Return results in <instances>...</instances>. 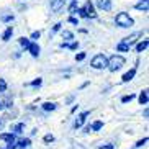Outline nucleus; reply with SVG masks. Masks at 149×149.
Instances as JSON below:
<instances>
[{"mask_svg": "<svg viewBox=\"0 0 149 149\" xmlns=\"http://www.w3.org/2000/svg\"><path fill=\"white\" fill-rule=\"evenodd\" d=\"M102 128H103V123H102V121H95L92 126H90V131H98V130H102Z\"/></svg>", "mask_w": 149, "mask_h": 149, "instance_id": "nucleus-18", "label": "nucleus"}, {"mask_svg": "<svg viewBox=\"0 0 149 149\" xmlns=\"http://www.w3.org/2000/svg\"><path fill=\"white\" fill-rule=\"evenodd\" d=\"M5 149H15V144H13V143H12V144H8V146H7V148H5Z\"/></svg>", "mask_w": 149, "mask_h": 149, "instance_id": "nucleus-37", "label": "nucleus"}, {"mask_svg": "<svg viewBox=\"0 0 149 149\" xmlns=\"http://www.w3.org/2000/svg\"><path fill=\"white\" fill-rule=\"evenodd\" d=\"M26 49L30 51V54H31L33 57H38V56H40V46H38L36 43H30V46H28Z\"/></svg>", "mask_w": 149, "mask_h": 149, "instance_id": "nucleus-8", "label": "nucleus"}, {"mask_svg": "<svg viewBox=\"0 0 149 149\" xmlns=\"http://www.w3.org/2000/svg\"><path fill=\"white\" fill-rule=\"evenodd\" d=\"M148 100H149V98H148V88H144V90L139 93V103H141V105H146Z\"/></svg>", "mask_w": 149, "mask_h": 149, "instance_id": "nucleus-12", "label": "nucleus"}, {"mask_svg": "<svg viewBox=\"0 0 149 149\" xmlns=\"http://www.w3.org/2000/svg\"><path fill=\"white\" fill-rule=\"evenodd\" d=\"M146 143H148V138H143V139H139L136 143V148H141V146H144Z\"/></svg>", "mask_w": 149, "mask_h": 149, "instance_id": "nucleus-26", "label": "nucleus"}, {"mask_svg": "<svg viewBox=\"0 0 149 149\" xmlns=\"http://www.w3.org/2000/svg\"><path fill=\"white\" fill-rule=\"evenodd\" d=\"M62 38H64V40H72L74 35H72L70 31H62Z\"/></svg>", "mask_w": 149, "mask_h": 149, "instance_id": "nucleus-24", "label": "nucleus"}, {"mask_svg": "<svg viewBox=\"0 0 149 149\" xmlns=\"http://www.w3.org/2000/svg\"><path fill=\"white\" fill-rule=\"evenodd\" d=\"M67 48L74 51V49H77V48H79V43H70V44H67Z\"/></svg>", "mask_w": 149, "mask_h": 149, "instance_id": "nucleus-33", "label": "nucleus"}, {"mask_svg": "<svg viewBox=\"0 0 149 149\" xmlns=\"http://www.w3.org/2000/svg\"><path fill=\"white\" fill-rule=\"evenodd\" d=\"M30 43H31V41L28 40V38H20V44H22L23 48H28V46H30Z\"/></svg>", "mask_w": 149, "mask_h": 149, "instance_id": "nucleus-22", "label": "nucleus"}, {"mask_svg": "<svg viewBox=\"0 0 149 149\" xmlns=\"http://www.w3.org/2000/svg\"><path fill=\"white\" fill-rule=\"evenodd\" d=\"M0 141H5V143L12 144V143H15V136L12 133H3V134H0Z\"/></svg>", "mask_w": 149, "mask_h": 149, "instance_id": "nucleus-9", "label": "nucleus"}, {"mask_svg": "<svg viewBox=\"0 0 149 149\" xmlns=\"http://www.w3.org/2000/svg\"><path fill=\"white\" fill-rule=\"evenodd\" d=\"M2 108H3V103H2V102H0V110H2Z\"/></svg>", "mask_w": 149, "mask_h": 149, "instance_id": "nucleus-38", "label": "nucleus"}, {"mask_svg": "<svg viewBox=\"0 0 149 149\" xmlns=\"http://www.w3.org/2000/svg\"><path fill=\"white\" fill-rule=\"evenodd\" d=\"M62 7H64V0H53L51 2V10L53 12H59Z\"/></svg>", "mask_w": 149, "mask_h": 149, "instance_id": "nucleus-10", "label": "nucleus"}, {"mask_svg": "<svg viewBox=\"0 0 149 149\" xmlns=\"http://www.w3.org/2000/svg\"><path fill=\"white\" fill-rule=\"evenodd\" d=\"M12 35H13V28L8 26L7 30H5V33L2 35V40H3V41H8L10 38H12Z\"/></svg>", "mask_w": 149, "mask_h": 149, "instance_id": "nucleus-14", "label": "nucleus"}, {"mask_svg": "<svg viewBox=\"0 0 149 149\" xmlns=\"http://www.w3.org/2000/svg\"><path fill=\"white\" fill-rule=\"evenodd\" d=\"M107 62H108V59H107L105 54H97V56H93L92 61H90V66L93 69H105Z\"/></svg>", "mask_w": 149, "mask_h": 149, "instance_id": "nucleus-3", "label": "nucleus"}, {"mask_svg": "<svg viewBox=\"0 0 149 149\" xmlns=\"http://www.w3.org/2000/svg\"><path fill=\"white\" fill-rule=\"evenodd\" d=\"M61 26H62L61 23H56V25H54V28H53V31H51V33H57V31L61 30Z\"/></svg>", "mask_w": 149, "mask_h": 149, "instance_id": "nucleus-34", "label": "nucleus"}, {"mask_svg": "<svg viewBox=\"0 0 149 149\" xmlns=\"http://www.w3.org/2000/svg\"><path fill=\"white\" fill-rule=\"evenodd\" d=\"M69 23H72V25H79V20H77L75 17H70L69 18Z\"/></svg>", "mask_w": 149, "mask_h": 149, "instance_id": "nucleus-36", "label": "nucleus"}, {"mask_svg": "<svg viewBox=\"0 0 149 149\" xmlns=\"http://www.w3.org/2000/svg\"><path fill=\"white\" fill-rule=\"evenodd\" d=\"M12 20H13V15H7V17H2V22H12Z\"/></svg>", "mask_w": 149, "mask_h": 149, "instance_id": "nucleus-31", "label": "nucleus"}, {"mask_svg": "<svg viewBox=\"0 0 149 149\" xmlns=\"http://www.w3.org/2000/svg\"><path fill=\"white\" fill-rule=\"evenodd\" d=\"M7 90V82L3 79H0V92H5Z\"/></svg>", "mask_w": 149, "mask_h": 149, "instance_id": "nucleus-25", "label": "nucleus"}, {"mask_svg": "<svg viewBox=\"0 0 149 149\" xmlns=\"http://www.w3.org/2000/svg\"><path fill=\"white\" fill-rule=\"evenodd\" d=\"M54 141V136L53 134H46L44 136V143H53Z\"/></svg>", "mask_w": 149, "mask_h": 149, "instance_id": "nucleus-28", "label": "nucleus"}, {"mask_svg": "<svg viewBox=\"0 0 149 149\" xmlns=\"http://www.w3.org/2000/svg\"><path fill=\"white\" fill-rule=\"evenodd\" d=\"M141 36H143V33H141V31H136V33H133V35L126 36V38H125V40L121 41V43L128 44V46L131 48V46H133V44H134V43H136V41H138V40H139Z\"/></svg>", "mask_w": 149, "mask_h": 149, "instance_id": "nucleus-4", "label": "nucleus"}, {"mask_svg": "<svg viewBox=\"0 0 149 149\" xmlns=\"http://www.w3.org/2000/svg\"><path fill=\"white\" fill-rule=\"evenodd\" d=\"M97 5H98V8L105 10V12L111 10V0H97Z\"/></svg>", "mask_w": 149, "mask_h": 149, "instance_id": "nucleus-6", "label": "nucleus"}, {"mask_svg": "<svg viewBox=\"0 0 149 149\" xmlns=\"http://www.w3.org/2000/svg\"><path fill=\"white\" fill-rule=\"evenodd\" d=\"M23 130H25V123H18L17 126H15V128H13V131H15V133H17V134H20V133H22V131H23Z\"/></svg>", "mask_w": 149, "mask_h": 149, "instance_id": "nucleus-19", "label": "nucleus"}, {"mask_svg": "<svg viewBox=\"0 0 149 149\" xmlns=\"http://www.w3.org/2000/svg\"><path fill=\"white\" fill-rule=\"evenodd\" d=\"M77 8H79V7H77V0H74V2L70 3V7H69V13H75Z\"/></svg>", "mask_w": 149, "mask_h": 149, "instance_id": "nucleus-21", "label": "nucleus"}, {"mask_svg": "<svg viewBox=\"0 0 149 149\" xmlns=\"http://www.w3.org/2000/svg\"><path fill=\"white\" fill-rule=\"evenodd\" d=\"M84 10H85V13H87V18H95L97 17L95 7H93L92 2H87V3H85V7H84Z\"/></svg>", "mask_w": 149, "mask_h": 149, "instance_id": "nucleus-5", "label": "nucleus"}, {"mask_svg": "<svg viewBox=\"0 0 149 149\" xmlns=\"http://www.w3.org/2000/svg\"><path fill=\"white\" fill-rule=\"evenodd\" d=\"M43 110H44V111H53V110H56V103L46 102V103H43Z\"/></svg>", "mask_w": 149, "mask_h": 149, "instance_id": "nucleus-16", "label": "nucleus"}, {"mask_svg": "<svg viewBox=\"0 0 149 149\" xmlns=\"http://www.w3.org/2000/svg\"><path fill=\"white\" fill-rule=\"evenodd\" d=\"M85 59V53H79L75 54V61H84Z\"/></svg>", "mask_w": 149, "mask_h": 149, "instance_id": "nucleus-29", "label": "nucleus"}, {"mask_svg": "<svg viewBox=\"0 0 149 149\" xmlns=\"http://www.w3.org/2000/svg\"><path fill=\"white\" fill-rule=\"evenodd\" d=\"M31 144V141H30V138H26V139H22L20 143H18V146L20 148H28V146Z\"/></svg>", "mask_w": 149, "mask_h": 149, "instance_id": "nucleus-20", "label": "nucleus"}, {"mask_svg": "<svg viewBox=\"0 0 149 149\" xmlns=\"http://www.w3.org/2000/svg\"><path fill=\"white\" fill-rule=\"evenodd\" d=\"M148 44H149V41L148 40H144V41H141L138 46H136V53H143L146 48H148Z\"/></svg>", "mask_w": 149, "mask_h": 149, "instance_id": "nucleus-15", "label": "nucleus"}, {"mask_svg": "<svg viewBox=\"0 0 149 149\" xmlns=\"http://www.w3.org/2000/svg\"><path fill=\"white\" fill-rule=\"evenodd\" d=\"M148 8H149V2H148V0H143V2H139V3H136V10L148 12Z\"/></svg>", "mask_w": 149, "mask_h": 149, "instance_id": "nucleus-13", "label": "nucleus"}, {"mask_svg": "<svg viewBox=\"0 0 149 149\" xmlns=\"http://www.w3.org/2000/svg\"><path fill=\"white\" fill-rule=\"evenodd\" d=\"M88 115H90V111H84V113H80L79 116H77V120H75V128H82V125L85 123V118H87Z\"/></svg>", "mask_w": 149, "mask_h": 149, "instance_id": "nucleus-7", "label": "nucleus"}, {"mask_svg": "<svg viewBox=\"0 0 149 149\" xmlns=\"http://www.w3.org/2000/svg\"><path fill=\"white\" fill-rule=\"evenodd\" d=\"M115 23H116L120 28H130V26L134 25V20H133L126 12H121V13H118L115 17Z\"/></svg>", "mask_w": 149, "mask_h": 149, "instance_id": "nucleus-2", "label": "nucleus"}, {"mask_svg": "<svg viewBox=\"0 0 149 149\" xmlns=\"http://www.w3.org/2000/svg\"><path fill=\"white\" fill-rule=\"evenodd\" d=\"M125 62H126V59L123 56H120V54H113V56L108 59V62H107V67H108L111 72H116L118 69H121L123 66H125Z\"/></svg>", "mask_w": 149, "mask_h": 149, "instance_id": "nucleus-1", "label": "nucleus"}, {"mask_svg": "<svg viewBox=\"0 0 149 149\" xmlns=\"http://www.w3.org/2000/svg\"><path fill=\"white\" fill-rule=\"evenodd\" d=\"M98 149H115V144H103V146H100Z\"/></svg>", "mask_w": 149, "mask_h": 149, "instance_id": "nucleus-35", "label": "nucleus"}, {"mask_svg": "<svg viewBox=\"0 0 149 149\" xmlns=\"http://www.w3.org/2000/svg\"><path fill=\"white\" fill-rule=\"evenodd\" d=\"M133 98H134V95H133V93H130V95H125V97H123L121 102H123V103H128V102H131Z\"/></svg>", "mask_w": 149, "mask_h": 149, "instance_id": "nucleus-23", "label": "nucleus"}, {"mask_svg": "<svg viewBox=\"0 0 149 149\" xmlns=\"http://www.w3.org/2000/svg\"><path fill=\"white\" fill-rule=\"evenodd\" d=\"M136 69H138V67H133V69L131 70H128V72H126V74H125V75H123V82H130V80H131L133 79V77H134V74H136Z\"/></svg>", "mask_w": 149, "mask_h": 149, "instance_id": "nucleus-11", "label": "nucleus"}, {"mask_svg": "<svg viewBox=\"0 0 149 149\" xmlns=\"http://www.w3.org/2000/svg\"><path fill=\"white\" fill-rule=\"evenodd\" d=\"M40 36H41V31H33L31 33V40H38Z\"/></svg>", "mask_w": 149, "mask_h": 149, "instance_id": "nucleus-30", "label": "nucleus"}, {"mask_svg": "<svg viewBox=\"0 0 149 149\" xmlns=\"http://www.w3.org/2000/svg\"><path fill=\"white\" fill-rule=\"evenodd\" d=\"M77 12H79L80 18H87V13H85V10L84 8H77Z\"/></svg>", "mask_w": 149, "mask_h": 149, "instance_id": "nucleus-32", "label": "nucleus"}, {"mask_svg": "<svg viewBox=\"0 0 149 149\" xmlns=\"http://www.w3.org/2000/svg\"><path fill=\"white\" fill-rule=\"evenodd\" d=\"M41 84H43V80H41L40 77H38L36 80H33V82H31V85H33V87H40Z\"/></svg>", "mask_w": 149, "mask_h": 149, "instance_id": "nucleus-27", "label": "nucleus"}, {"mask_svg": "<svg viewBox=\"0 0 149 149\" xmlns=\"http://www.w3.org/2000/svg\"><path fill=\"white\" fill-rule=\"evenodd\" d=\"M116 51H118V53H128V51H130V46L125 44V43H120L118 48H116Z\"/></svg>", "mask_w": 149, "mask_h": 149, "instance_id": "nucleus-17", "label": "nucleus"}]
</instances>
